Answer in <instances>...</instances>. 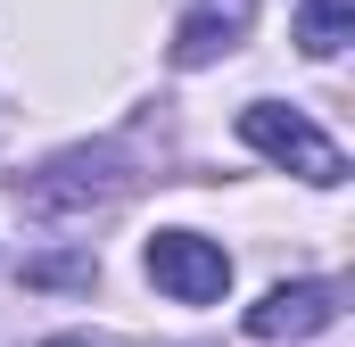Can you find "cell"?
Here are the masks:
<instances>
[{
	"label": "cell",
	"instance_id": "obj_3",
	"mask_svg": "<svg viewBox=\"0 0 355 347\" xmlns=\"http://www.w3.org/2000/svg\"><path fill=\"white\" fill-rule=\"evenodd\" d=\"M141 273H149L174 306H215V298L232 289V257H223V240H207V232H157V240L141 248Z\"/></svg>",
	"mask_w": 355,
	"mask_h": 347
},
{
	"label": "cell",
	"instance_id": "obj_6",
	"mask_svg": "<svg viewBox=\"0 0 355 347\" xmlns=\"http://www.w3.org/2000/svg\"><path fill=\"white\" fill-rule=\"evenodd\" d=\"M355 42V0H297V50L306 58H339Z\"/></svg>",
	"mask_w": 355,
	"mask_h": 347
},
{
	"label": "cell",
	"instance_id": "obj_5",
	"mask_svg": "<svg viewBox=\"0 0 355 347\" xmlns=\"http://www.w3.org/2000/svg\"><path fill=\"white\" fill-rule=\"evenodd\" d=\"M257 33V0H190L174 25V67H215Z\"/></svg>",
	"mask_w": 355,
	"mask_h": 347
},
{
	"label": "cell",
	"instance_id": "obj_4",
	"mask_svg": "<svg viewBox=\"0 0 355 347\" xmlns=\"http://www.w3.org/2000/svg\"><path fill=\"white\" fill-rule=\"evenodd\" d=\"M347 289L339 281H272L265 298L248 306V339H265V347H281V339H314V331H331L347 306H339Z\"/></svg>",
	"mask_w": 355,
	"mask_h": 347
},
{
	"label": "cell",
	"instance_id": "obj_2",
	"mask_svg": "<svg viewBox=\"0 0 355 347\" xmlns=\"http://www.w3.org/2000/svg\"><path fill=\"white\" fill-rule=\"evenodd\" d=\"M124 182H132V174H124V149H67V158H50L42 174L17 182V207L67 223V215H91V207L124 198Z\"/></svg>",
	"mask_w": 355,
	"mask_h": 347
},
{
	"label": "cell",
	"instance_id": "obj_7",
	"mask_svg": "<svg viewBox=\"0 0 355 347\" xmlns=\"http://www.w3.org/2000/svg\"><path fill=\"white\" fill-rule=\"evenodd\" d=\"M99 264L91 257H42V264H25V281H42V289H58V281H91Z\"/></svg>",
	"mask_w": 355,
	"mask_h": 347
},
{
	"label": "cell",
	"instance_id": "obj_1",
	"mask_svg": "<svg viewBox=\"0 0 355 347\" xmlns=\"http://www.w3.org/2000/svg\"><path fill=\"white\" fill-rule=\"evenodd\" d=\"M240 141L272 158L281 174H297V182H314V190H339L347 182V149L306 116V108H281V99H248L240 108Z\"/></svg>",
	"mask_w": 355,
	"mask_h": 347
},
{
	"label": "cell",
	"instance_id": "obj_8",
	"mask_svg": "<svg viewBox=\"0 0 355 347\" xmlns=\"http://www.w3.org/2000/svg\"><path fill=\"white\" fill-rule=\"evenodd\" d=\"M42 347H116V339H91V331H50Z\"/></svg>",
	"mask_w": 355,
	"mask_h": 347
}]
</instances>
